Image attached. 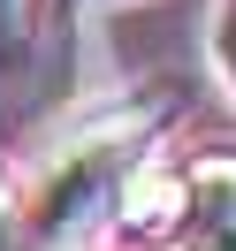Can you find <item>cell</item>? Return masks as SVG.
Listing matches in <instances>:
<instances>
[{
	"label": "cell",
	"instance_id": "6da1fadb",
	"mask_svg": "<svg viewBox=\"0 0 236 251\" xmlns=\"http://www.w3.org/2000/svg\"><path fill=\"white\" fill-rule=\"evenodd\" d=\"M168 122H175V84H145V92L99 107L92 122H77L46 160H38L31 190H23V205H16L23 236L46 244V251L77 244L99 213H114V190L153 160V145H160Z\"/></svg>",
	"mask_w": 236,
	"mask_h": 251
},
{
	"label": "cell",
	"instance_id": "7a4b0ae2",
	"mask_svg": "<svg viewBox=\"0 0 236 251\" xmlns=\"http://www.w3.org/2000/svg\"><path fill=\"white\" fill-rule=\"evenodd\" d=\"M183 251H236V152L183 168Z\"/></svg>",
	"mask_w": 236,
	"mask_h": 251
},
{
	"label": "cell",
	"instance_id": "3957f363",
	"mask_svg": "<svg viewBox=\"0 0 236 251\" xmlns=\"http://www.w3.org/2000/svg\"><path fill=\"white\" fill-rule=\"evenodd\" d=\"M114 228L137 236V244H160V236L183 228V168H168V160H145L137 175H130L122 190H114Z\"/></svg>",
	"mask_w": 236,
	"mask_h": 251
},
{
	"label": "cell",
	"instance_id": "277c9868",
	"mask_svg": "<svg viewBox=\"0 0 236 251\" xmlns=\"http://www.w3.org/2000/svg\"><path fill=\"white\" fill-rule=\"evenodd\" d=\"M38 23H46V0H0V76H16L31 61Z\"/></svg>",
	"mask_w": 236,
	"mask_h": 251
},
{
	"label": "cell",
	"instance_id": "5b68a950",
	"mask_svg": "<svg viewBox=\"0 0 236 251\" xmlns=\"http://www.w3.org/2000/svg\"><path fill=\"white\" fill-rule=\"evenodd\" d=\"M213 61H221V76L236 92V0H221V16H213Z\"/></svg>",
	"mask_w": 236,
	"mask_h": 251
},
{
	"label": "cell",
	"instance_id": "8992f818",
	"mask_svg": "<svg viewBox=\"0 0 236 251\" xmlns=\"http://www.w3.org/2000/svg\"><path fill=\"white\" fill-rule=\"evenodd\" d=\"M0 251H46V244H31V236H23L16 205H8V183H0Z\"/></svg>",
	"mask_w": 236,
	"mask_h": 251
}]
</instances>
